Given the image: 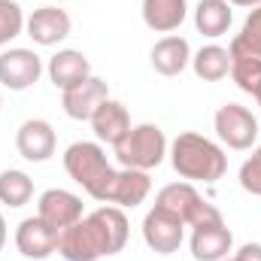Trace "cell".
<instances>
[{
    "instance_id": "8992f818",
    "label": "cell",
    "mask_w": 261,
    "mask_h": 261,
    "mask_svg": "<svg viewBox=\"0 0 261 261\" xmlns=\"http://www.w3.org/2000/svg\"><path fill=\"white\" fill-rule=\"evenodd\" d=\"M216 134L219 140L228 146V149H252L255 140H258V122L255 116L240 107V103H225L219 113H216Z\"/></svg>"
},
{
    "instance_id": "277c9868",
    "label": "cell",
    "mask_w": 261,
    "mask_h": 261,
    "mask_svg": "<svg viewBox=\"0 0 261 261\" xmlns=\"http://www.w3.org/2000/svg\"><path fill=\"white\" fill-rule=\"evenodd\" d=\"M155 206L170 213L173 219H179L182 225L189 228H203V225H222V213L203 200L197 195V189L192 182H173V186H164L158 197H155Z\"/></svg>"
},
{
    "instance_id": "d6986e66",
    "label": "cell",
    "mask_w": 261,
    "mask_h": 261,
    "mask_svg": "<svg viewBox=\"0 0 261 261\" xmlns=\"http://www.w3.org/2000/svg\"><path fill=\"white\" fill-rule=\"evenodd\" d=\"M189 15L186 0H143V21L155 34H170L176 31Z\"/></svg>"
},
{
    "instance_id": "3957f363",
    "label": "cell",
    "mask_w": 261,
    "mask_h": 261,
    "mask_svg": "<svg viewBox=\"0 0 261 261\" xmlns=\"http://www.w3.org/2000/svg\"><path fill=\"white\" fill-rule=\"evenodd\" d=\"M64 170L73 182H79L88 195L100 203H110V192L116 182V167L107 161V152L100 143H73L64 152Z\"/></svg>"
},
{
    "instance_id": "9a60e30c",
    "label": "cell",
    "mask_w": 261,
    "mask_h": 261,
    "mask_svg": "<svg viewBox=\"0 0 261 261\" xmlns=\"http://www.w3.org/2000/svg\"><path fill=\"white\" fill-rule=\"evenodd\" d=\"M231 246H234V237L225 228V222L222 225L195 228V234H192V255H195V261H222L228 258Z\"/></svg>"
},
{
    "instance_id": "484cf974",
    "label": "cell",
    "mask_w": 261,
    "mask_h": 261,
    "mask_svg": "<svg viewBox=\"0 0 261 261\" xmlns=\"http://www.w3.org/2000/svg\"><path fill=\"white\" fill-rule=\"evenodd\" d=\"M240 186L249 195L261 197V146L243 161V167H240Z\"/></svg>"
},
{
    "instance_id": "2e32d148",
    "label": "cell",
    "mask_w": 261,
    "mask_h": 261,
    "mask_svg": "<svg viewBox=\"0 0 261 261\" xmlns=\"http://www.w3.org/2000/svg\"><path fill=\"white\" fill-rule=\"evenodd\" d=\"M91 76V64H88V58L82 55V52H76V49H64V52H58L55 58H49V79H52V85L55 88H73V85H79V82H85Z\"/></svg>"
},
{
    "instance_id": "ac0fdd59",
    "label": "cell",
    "mask_w": 261,
    "mask_h": 261,
    "mask_svg": "<svg viewBox=\"0 0 261 261\" xmlns=\"http://www.w3.org/2000/svg\"><path fill=\"white\" fill-rule=\"evenodd\" d=\"M152 192V179H149V173L146 170H119L116 173V182H113V192H110V203H116V206H140L146 197Z\"/></svg>"
},
{
    "instance_id": "6da1fadb",
    "label": "cell",
    "mask_w": 261,
    "mask_h": 261,
    "mask_svg": "<svg viewBox=\"0 0 261 261\" xmlns=\"http://www.w3.org/2000/svg\"><path fill=\"white\" fill-rule=\"evenodd\" d=\"M128 243V216L122 206H100L58 234V252L67 261H97L122 252Z\"/></svg>"
},
{
    "instance_id": "7a4b0ae2",
    "label": "cell",
    "mask_w": 261,
    "mask_h": 261,
    "mask_svg": "<svg viewBox=\"0 0 261 261\" xmlns=\"http://www.w3.org/2000/svg\"><path fill=\"white\" fill-rule=\"evenodd\" d=\"M170 164H173V170L182 179H189V182H206V186L219 182L225 176V170H228L225 152L213 140L200 137L195 130H186V134H179L173 140V146H170Z\"/></svg>"
},
{
    "instance_id": "1f68e13d",
    "label": "cell",
    "mask_w": 261,
    "mask_h": 261,
    "mask_svg": "<svg viewBox=\"0 0 261 261\" xmlns=\"http://www.w3.org/2000/svg\"><path fill=\"white\" fill-rule=\"evenodd\" d=\"M55 3H64V0H55Z\"/></svg>"
},
{
    "instance_id": "cb8c5ba5",
    "label": "cell",
    "mask_w": 261,
    "mask_h": 261,
    "mask_svg": "<svg viewBox=\"0 0 261 261\" xmlns=\"http://www.w3.org/2000/svg\"><path fill=\"white\" fill-rule=\"evenodd\" d=\"M24 31V12L15 0H0V46L15 40Z\"/></svg>"
},
{
    "instance_id": "ffe728a7",
    "label": "cell",
    "mask_w": 261,
    "mask_h": 261,
    "mask_svg": "<svg viewBox=\"0 0 261 261\" xmlns=\"http://www.w3.org/2000/svg\"><path fill=\"white\" fill-rule=\"evenodd\" d=\"M231 3L228 0H200L195 6V28L203 37H222L231 28Z\"/></svg>"
},
{
    "instance_id": "8fae6325",
    "label": "cell",
    "mask_w": 261,
    "mask_h": 261,
    "mask_svg": "<svg viewBox=\"0 0 261 261\" xmlns=\"http://www.w3.org/2000/svg\"><path fill=\"white\" fill-rule=\"evenodd\" d=\"M37 216H40L43 222H49L52 228L64 231L73 222L82 219V197L73 195V192H64V189H49V192L40 195Z\"/></svg>"
},
{
    "instance_id": "e0dca14e",
    "label": "cell",
    "mask_w": 261,
    "mask_h": 261,
    "mask_svg": "<svg viewBox=\"0 0 261 261\" xmlns=\"http://www.w3.org/2000/svg\"><path fill=\"white\" fill-rule=\"evenodd\" d=\"M152 67L155 73L161 76H179L186 67L192 64V49H189V40L182 37H164L152 46Z\"/></svg>"
},
{
    "instance_id": "7c38bea8",
    "label": "cell",
    "mask_w": 261,
    "mask_h": 261,
    "mask_svg": "<svg viewBox=\"0 0 261 261\" xmlns=\"http://www.w3.org/2000/svg\"><path fill=\"white\" fill-rule=\"evenodd\" d=\"M55 130L49 122H43V119H28L18 134H15V149H18V155L21 158H28V161H49L52 155H55Z\"/></svg>"
},
{
    "instance_id": "f546056e",
    "label": "cell",
    "mask_w": 261,
    "mask_h": 261,
    "mask_svg": "<svg viewBox=\"0 0 261 261\" xmlns=\"http://www.w3.org/2000/svg\"><path fill=\"white\" fill-rule=\"evenodd\" d=\"M255 100H258V107H261V88H258V91H255Z\"/></svg>"
},
{
    "instance_id": "44dd1931",
    "label": "cell",
    "mask_w": 261,
    "mask_h": 261,
    "mask_svg": "<svg viewBox=\"0 0 261 261\" xmlns=\"http://www.w3.org/2000/svg\"><path fill=\"white\" fill-rule=\"evenodd\" d=\"M228 55H231V76H234L237 88L255 97V91L261 88V55H252L234 43L228 46Z\"/></svg>"
},
{
    "instance_id": "52a82bcc",
    "label": "cell",
    "mask_w": 261,
    "mask_h": 261,
    "mask_svg": "<svg viewBox=\"0 0 261 261\" xmlns=\"http://www.w3.org/2000/svg\"><path fill=\"white\" fill-rule=\"evenodd\" d=\"M182 228H186V225H182L179 219H173L170 213L152 206V210L146 213V219H143V240H146V246H149L152 252H158V255H173V252L182 246Z\"/></svg>"
},
{
    "instance_id": "d4e9b609",
    "label": "cell",
    "mask_w": 261,
    "mask_h": 261,
    "mask_svg": "<svg viewBox=\"0 0 261 261\" xmlns=\"http://www.w3.org/2000/svg\"><path fill=\"white\" fill-rule=\"evenodd\" d=\"M231 43L240 46V49H246V52H252V55H261V6H255V9L246 15L243 31H240Z\"/></svg>"
},
{
    "instance_id": "603a6c76",
    "label": "cell",
    "mask_w": 261,
    "mask_h": 261,
    "mask_svg": "<svg viewBox=\"0 0 261 261\" xmlns=\"http://www.w3.org/2000/svg\"><path fill=\"white\" fill-rule=\"evenodd\" d=\"M34 197V182L24 170H3L0 173V203L24 206Z\"/></svg>"
},
{
    "instance_id": "f1b7e54d",
    "label": "cell",
    "mask_w": 261,
    "mask_h": 261,
    "mask_svg": "<svg viewBox=\"0 0 261 261\" xmlns=\"http://www.w3.org/2000/svg\"><path fill=\"white\" fill-rule=\"evenodd\" d=\"M3 243H6V222H3V213H0V249H3Z\"/></svg>"
},
{
    "instance_id": "4316f807",
    "label": "cell",
    "mask_w": 261,
    "mask_h": 261,
    "mask_svg": "<svg viewBox=\"0 0 261 261\" xmlns=\"http://www.w3.org/2000/svg\"><path fill=\"white\" fill-rule=\"evenodd\" d=\"M234 261H261V243H243L237 249Z\"/></svg>"
},
{
    "instance_id": "5b68a950",
    "label": "cell",
    "mask_w": 261,
    "mask_h": 261,
    "mask_svg": "<svg viewBox=\"0 0 261 261\" xmlns=\"http://www.w3.org/2000/svg\"><path fill=\"white\" fill-rule=\"evenodd\" d=\"M113 149H116V158L122 167L152 170L167 155V137L158 125H134Z\"/></svg>"
},
{
    "instance_id": "ba28073f",
    "label": "cell",
    "mask_w": 261,
    "mask_h": 261,
    "mask_svg": "<svg viewBox=\"0 0 261 261\" xmlns=\"http://www.w3.org/2000/svg\"><path fill=\"white\" fill-rule=\"evenodd\" d=\"M43 73V61L31 49H9L0 55V85L9 91L31 88Z\"/></svg>"
},
{
    "instance_id": "7402d4cb",
    "label": "cell",
    "mask_w": 261,
    "mask_h": 261,
    "mask_svg": "<svg viewBox=\"0 0 261 261\" xmlns=\"http://www.w3.org/2000/svg\"><path fill=\"white\" fill-rule=\"evenodd\" d=\"M192 67L195 76L203 82H219L231 73V55L222 46H203L197 55H192Z\"/></svg>"
},
{
    "instance_id": "30bf717a",
    "label": "cell",
    "mask_w": 261,
    "mask_h": 261,
    "mask_svg": "<svg viewBox=\"0 0 261 261\" xmlns=\"http://www.w3.org/2000/svg\"><path fill=\"white\" fill-rule=\"evenodd\" d=\"M107 97H110L107 82L97 79V76H88L85 82L67 88L64 97H61V107H64V113L70 116V119H76V122H88V119L94 116V110H97Z\"/></svg>"
},
{
    "instance_id": "4dcf8cb0",
    "label": "cell",
    "mask_w": 261,
    "mask_h": 261,
    "mask_svg": "<svg viewBox=\"0 0 261 261\" xmlns=\"http://www.w3.org/2000/svg\"><path fill=\"white\" fill-rule=\"evenodd\" d=\"M222 261H234V258H222Z\"/></svg>"
},
{
    "instance_id": "9c48e42d",
    "label": "cell",
    "mask_w": 261,
    "mask_h": 261,
    "mask_svg": "<svg viewBox=\"0 0 261 261\" xmlns=\"http://www.w3.org/2000/svg\"><path fill=\"white\" fill-rule=\"evenodd\" d=\"M58 228H52L49 222H43L40 216H31L18 225L15 231V246L24 258H49L58 249Z\"/></svg>"
},
{
    "instance_id": "5bb4252c",
    "label": "cell",
    "mask_w": 261,
    "mask_h": 261,
    "mask_svg": "<svg viewBox=\"0 0 261 261\" xmlns=\"http://www.w3.org/2000/svg\"><path fill=\"white\" fill-rule=\"evenodd\" d=\"M88 122H91V128L97 134V140H100V143H110V146H116V143L130 130L128 110H125L119 100H113V97H107V100L94 110V116H91Z\"/></svg>"
},
{
    "instance_id": "4fadbf2b",
    "label": "cell",
    "mask_w": 261,
    "mask_h": 261,
    "mask_svg": "<svg viewBox=\"0 0 261 261\" xmlns=\"http://www.w3.org/2000/svg\"><path fill=\"white\" fill-rule=\"evenodd\" d=\"M24 31L37 46H55L64 37H70V15L58 6H40L24 21Z\"/></svg>"
},
{
    "instance_id": "83f0119b",
    "label": "cell",
    "mask_w": 261,
    "mask_h": 261,
    "mask_svg": "<svg viewBox=\"0 0 261 261\" xmlns=\"http://www.w3.org/2000/svg\"><path fill=\"white\" fill-rule=\"evenodd\" d=\"M228 3H231V6H252V9L261 6V0H228Z\"/></svg>"
},
{
    "instance_id": "d6a6232c",
    "label": "cell",
    "mask_w": 261,
    "mask_h": 261,
    "mask_svg": "<svg viewBox=\"0 0 261 261\" xmlns=\"http://www.w3.org/2000/svg\"><path fill=\"white\" fill-rule=\"evenodd\" d=\"M0 107H3V100H0Z\"/></svg>"
}]
</instances>
